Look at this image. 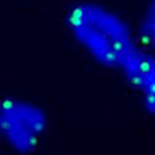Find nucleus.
<instances>
[{"instance_id":"2","label":"nucleus","mask_w":155,"mask_h":155,"mask_svg":"<svg viewBox=\"0 0 155 155\" xmlns=\"http://www.w3.org/2000/svg\"><path fill=\"white\" fill-rule=\"evenodd\" d=\"M47 128V116L36 104L10 98L0 103V138L15 153L34 151Z\"/></svg>"},{"instance_id":"3","label":"nucleus","mask_w":155,"mask_h":155,"mask_svg":"<svg viewBox=\"0 0 155 155\" xmlns=\"http://www.w3.org/2000/svg\"><path fill=\"white\" fill-rule=\"evenodd\" d=\"M126 82L139 96L143 107L153 113L155 103V63L150 50L139 47L120 70Z\"/></svg>"},{"instance_id":"1","label":"nucleus","mask_w":155,"mask_h":155,"mask_svg":"<svg viewBox=\"0 0 155 155\" xmlns=\"http://www.w3.org/2000/svg\"><path fill=\"white\" fill-rule=\"evenodd\" d=\"M65 24L73 40L91 59L119 73L143 47L120 15L97 2L75 4L67 12Z\"/></svg>"},{"instance_id":"4","label":"nucleus","mask_w":155,"mask_h":155,"mask_svg":"<svg viewBox=\"0 0 155 155\" xmlns=\"http://www.w3.org/2000/svg\"><path fill=\"white\" fill-rule=\"evenodd\" d=\"M154 31H155V12H154V4L153 1L147 5L143 15L140 17L139 28L137 33V40L144 48L151 50V45L154 41Z\"/></svg>"}]
</instances>
